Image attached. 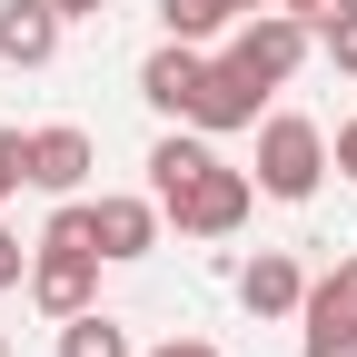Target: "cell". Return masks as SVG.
<instances>
[{"label":"cell","mask_w":357,"mask_h":357,"mask_svg":"<svg viewBox=\"0 0 357 357\" xmlns=\"http://www.w3.org/2000/svg\"><path fill=\"white\" fill-rule=\"evenodd\" d=\"M50 10H60V20H100L109 0H50Z\"/></svg>","instance_id":"cell-21"},{"label":"cell","mask_w":357,"mask_h":357,"mask_svg":"<svg viewBox=\"0 0 357 357\" xmlns=\"http://www.w3.org/2000/svg\"><path fill=\"white\" fill-rule=\"evenodd\" d=\"M60 10H50V0H0V60H10V70H50L60 60Z\"/></svg>","instance_id":"cell-8"},{"label":"cell","mask_w":357,"mask_h":357,"mask_svg":"<svg viewBox=\"0 0 357 357\" xmlns=\"http://www.w3.org/2000/svg\"><path fill=\"white\" fill-rule=\"evenodd\" d=\"M298 298H307V268L288 248H258L238 268V307H248V318H298Z\"/></svg>","instance_id":"cell-9"},{"label":"cell","mask_w":357,"mask_h":357,"mask_svg":"<svg viewBox=\"0 0 357 357\" xmlns=\"http://www.w3.org/2000/svg\"><path fill=\"white\" fill-rule=\"evenodd\" d=\"M328 159H337V178H347V189H357V119L337 129V149H328Z\"/></svg>","instance_id":"cell-19"},{"label":"cell","mask_w":357,"mask_h":357,"mask_svg":"<svg viewBox=\"0 0 357 357\" xmlns=\"http://www.w3.org/2000/svg\"><path fill=\"white\" fill-rule=\"evenodd\" d=\"M0 357H10V337H0Z\"/></svg>","instance_id":"cell-22"},{"label":"cell","mask_w":357,"mask_h":357,"mask_svg":"<svg viewBox=\"0 0 357 357\" xmlns=\"http://www.w3.org/2000/svg\"><path fill=\"white\" fill-rule=\"evenodd\" d=\"M20 189H30V139L0 129V199H20Z\"/></svg>","instance_id":"cell-15"},{"label":"cell","mask_w":357,"mask_h":357,"mask_svg":"<svg viewBox=\"0 0 357 357\" xmlns=\"http://www.w3.org/2000/svg\"><path fill=\"white\" fill-rule=\"evenodd\" d=\"M298 60H307V20H288V10H248L238 40H229V70L258 79V89H288Z\"/></svg>","instance_id":"cell-3"},{"label":"cell","mask_w":357,"mask_h":357,"mask_svg":"<svg viewBox=\"0 0 357 357\" xmlns=\"http://www.w3.org/2000/svg\"><path fill=\"white\" fill-rule=\"evenodd\" d=\"M79 178H89V129H79V119H50V129H30V189H50V199H79Z\"/></svg>","instance_id":"cell-7"},{"label":"cell","mask_w":357,"mask_h":357,"mask_svg":"<svg viewBox=\"0 0 357 357\" xmlns=\"http://www.w3.org/2000/svg\"><path fill=\"white\" fill-rule=\"evenodd\" d=\"M20 278H30V248H20L10 229H0V288H20Z\"/></svg>","instance_id":"cell-18"},{"label":"cell","mask_w":357,"mask_h":357,"mask_svg":"<svg viewBox=\"0 0 357 357\" xmlns=\"http://www.w3.org/2000/svg\"><path fill=\"white\" fill-rule=\"evenodd\" d=\"M248 10H268V0H159V30L169 40H208V30L248 20Z\"/></svg>","instance_id":"cell-11"},{"label":"cell","mask_w":357,"mask_h":357,"mask_svg":"<svg viewBox=\"0 0 357 357\" xmlns=\"http://www.w3.org/2000/svg\"><path fill=\"white\" fill-rule=\"evenodd\" d=\"M268 10H288V20H307V30H328L337 10H357V0H268Z\"/></svg>","instance_id":"cell-17"},{"label":"cell","mask_w":357,"mask_h":357,"mask_svg":"<svg viewBox=\"0 0 357 357\" xmlns=\"http://www.w3.org/2000/svg\"><path fill=\"white\" fill-rule=\"evenodd\" d=\"M149 357H218L208 337H169V347H149Z\"/></svg>","instance_id":"cell-20"},{"label":"cell","mask_w":357,"mask_h":357,"mask_svg":"<svg viewBox=\"0 0 357 357\" xmlns=\"http://www.w3.org/2000/svg\"><path fill=\"white\" fill-rule=\"evenodd\" d=\"M89 229H100V258H149L159 248V199H89Z\"/></svg>","instance_id":"cell-10"},{"label":"cell","mask_w":357,"mask_h":357,"mask_svg":"<svg viewBox=\"0 0 357 357\" xmlns=\"http://www.w3.org/2000/svg\"><path fill=\"white\" fill-rule=\"evenodd\" d=\"M199 79H208V60H199V40H159V50L139 60V100H149L159 119H189V100H199Z\"/></svg>","instance_id":"cell-5"},{"label":"cell","mask_w":357,"mask_h":357,"mask_svg":"<svg viewBox=\"0 0 357 357\" xmlns=\"http://www.w3.org/2000/svg\"><path fill=\"white\" fill-rule=\"evenodd\" d=\"M258 199H318V178H328V129L318 119H298V109H268L258 119Z\"/></svg>","instance_id":"cell-2"},{"label":"cell","mask_w":357,"mask_h":357,"mask_svg":"<svg viewBox=\"0 0 357 357\" xmlns=\"http://www.w3.org/2000/svg\"><path fill=\"white\" fill-rule=\"evenodd\" d=\"M298 307H328V318H357V258H337L328 278H307V298Z\"/></svg>","instance_id":"cell-13"},{"label":"cell","mask_w":357,"mask_h":357,"mask_svg":"<svg viewBox=\"0 0 357 357\" xmlns=\"http://www.w3.org/2000/svg\"><path fill=\"white\" fill-rule=\"evenodd\" d=\"M149 199H159V218L178 238H229V229H248L258 178L218 159L208 129H169V139L149 149Z\"/></svg>","instance_id":"cell-1"},{"label":"cell","mask_w":357,"mask_h":357,"mask_svg":"<svg viewBox=\"0 0 357 357\" xmlns=\"http://www.w3.org/2000/svg\"><path fill=\"white\" fill-rule=\"evenodd\" d=\"M258 100H268L258 79H238L229 60H208L199 100H189V129H208V139H229V129H258Z\"/></svg>","instance_id":"cell-6"},{"label":"cell","mask_w":357,"mask_h":357,"mask_svg":"<svg viewBox=\"0 0 357 357\" xmlns=\"http://www.w3.org/2000/svg\"><path fill=\"white\" fill-rule=\"evenodd\" d=\"M307 328V357H357V318H328V307H298Z\"/></svg>","instance_id":"cell-14"},{"label":"cell","mask_w":357,"mask_h":357,"mask_svg":"<svg viewBox=\"0 0 357 357\" xmlns=\"http://www.w3.org/2000/svg\"><path fill=\"white\" fill-rule=\"evenodd\" d=\"M328 60L357 79V10H337V20H328Z\"/></svg>","instance_id":"cell-16"},{"label":"cell","mask_w":357,"mask_h":357,"mask_svg":"<svg viewBox=\"0 0 357 357\" xmlns=\"http://www.w3.org/2000/svg\"><path fill=\"white\" fill-rule=\"evenodd\" d=\"M30 298H40V318H79V307H100V248L40 238V258H30Z\"/></svg>","instance_id":"cell-4"},{"label":"cell","mask_w":357,"mask_h":357,"mask_svg":"<svg viewBox=\"0 0 357 357\" xmlns=\"http://www.w3.org/2000/svg\"><path fill=\"white\" fill-rule=\"evenodd\" d=\"M60 357H139V347L109 307H79V318H60Z\"/></svg>","instance_id":"cell-12"}]
</instances>
